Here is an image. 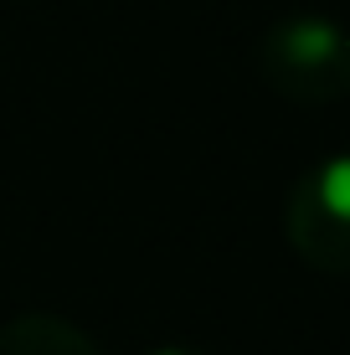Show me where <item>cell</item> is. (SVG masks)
<instances>
[{
  "label": "cell",
  "mask_w": 350,
  "mask_h": 355,
  "mask_svg": "<svg viewBox=\"0 0 350 355\" xmlns=\"http://www.w3.org/2000/svg\"><path fill=\"white\" fill-rule=\"evenodd\" d=\"M252 67L279 98L324 108L350 93V31L330 16H279L252 42Z\"/></svg>",
  "instance_id": "cell-1"
},
{
  "label": "cell",
  "mask_w": 350,
  "mask_h": 355,
  "mask_svg": "<svg viewBox=\"0 0 350 355\" xmlns=\"http://www.w3.org/2000/svg\"><path fill=\"white\" fill-rule=\"evenodd\" d=\"M150 355H196V350H180V345H165V350H150Z\"/></svg>",
  "instance_id": "cell-4"
},
{
  "label": "cell",
  "mask_w": 350,
  "mask_h": 355,
  "mask_svg": "<svg viewBox=\"0 0 350 355\" xmlns=\"http://www.w3.org/2000/svg\"><path fill=\"white\" fill-rule=\"evenodd\" d=\"M283 237L315 273L350 278V150L315 160L288 186Z\"/></svg>",
  "instance_id": "cell-2"
},
{
  "label": "cell",
  "mask_w": 350,
  "mask_h": 355,
  "mask_svg": "<svg viewBox=\"0 0 350 355\" xmlns=\"http://www.w3.org/2000/svg\"><path fill=\"white\" fill-rule=\"evenodd\" d=\"M0 355H103L62 314H16L0 324Z\"/></svg>",
  "instance_id": "cell-3"
}]
</instances>
